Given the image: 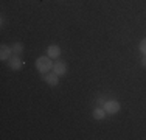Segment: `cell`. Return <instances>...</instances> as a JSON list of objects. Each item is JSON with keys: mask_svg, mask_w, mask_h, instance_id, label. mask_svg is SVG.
I'll list each match as a JSON object with an SVG mask.
<instances>
[{"mask_svg": "<svg viewBox=\"0 0 146 140\" xmlns=\"http://www.w3.org/2000/svg\"><path fill=\"white\" fill-rule=\"evenodd\" d=\"M11 48H13V51H14L16 55H20V53H22V51H23V45L20 44V42H16V44L13 45Z\"/></svg>", "mask_w": 146, "mask_h": 140, "instance_id": "obj_9", "label": "cell"}, {"mask_svg": "<svg viewBox=\"0 0 146 140\" xmlns=\"http://www.w3.org/2000/svg\"><path fill=\"white\" fill-rule=\"evenodd\" d=\"M8 61H9V67H11L13 70H20L22 65H23V62L20 61L19 56H13V58H9Z\"/></svg>", "mask_w": 146, "mask_h": 140, "instance_id": "obj_6", "label": "cell"}, {"mask_svg": "<svg viewBox=\"0 0 146 140\" xmlns=\"http://www.w3.org/2000/svg\"><path fill=\"white\" fill-rule=\"evenodd\" d=\"M120 107H121V104L118 103V101H115V100H109V101H106V103H104L103 109L106 111V114L113 115V114H117V112L120 111Z\"/></svg>", "mask_w": 146, "mask_h": 140, "instance_id": "obj_2", "label": "cell"}, {"mask_svg": "<svg viewBox=\"0 0 146 140\" xmlns=\"http://www.w3.org/2000/svg\"><path fill=\"white\" fill-rule=\"evenodd\" d=\"M53 72L56 73L58 76H64L65 72H67V65H65L64 61H58L53 64Z\"/></svg>", "mask_w": 146, "mask_h": 140, "instance_id": "obj_4", "label": "cell"}, {"mask_svg": "<svg viewBox=\"0 0 146 140\" xmlns=\"http://www.w3.org/2000/svg\"><path fill=\"white\" fill-rule=\"evenodd\" d=\"M42 79H44L47 84H50L51 87L58 86V83H59V76L56 75V73H44V75H42Z\"/></svg>", "mask_w": 146, "mask_h": 140, "instance_id": "obj_3", "label": "cell"}, {"mask_svg": "<svg viewBox=\"0 0 146 140\" xmlns=\"http://www.w3.org/2000/svg\"><path fill=\"white\" fill-rule=\"evenodd\" d=\"M47 56H50L51 59H56L61 56V48L58 45H48L47 47Z\"/></svg>", "mask_w": 146, "mask_h": 140, "instance_id": "obj_5", "label": "cell"}, {"mask_svg": "<svg viewBox=\"0 0 146 140\" xmlns=\"http://www.w3.org/2000/svg\"><path fill=\"white\" fill-rule=\"evenodd\" d=\"M53 64L54 62H51L50 56H40V58L36 59V69L40 73H48V70L53 69Z\"/></svg>", "mask_w": 146, "mask_h": 140, "instance_id": "obj_1", "label": "cell"}, {"mask_svg": "<svg viewBox=\"0 0 146 140\" xmlns=\"http://www.w3.org/2000/svg\"><path fill=\"white\" fill-rule=\"evenodd\" d=\"M104 117H106V111L104 109H100V107L93 109V118H95V120H103Z\"/></svg>", "mask_w": 146, "mask_h": 140, "instance_id": "obj_8", "label": "cell"}, {"mask_svg": "<svg viewBox=\"0 0 146 140\" xmlns=\"http://www.w3.org/2000/svg\"><path fill=\"white\" fill-rule=\"evenodd\" d=\"M141 65L146 67V56H143V59H141Z\"/></svg>", "mask_w": 146, "mask_h": 140, "instance_id": "obj_11", "label": "cell"}, {"mask_svg": "<svg viewBox=\"0 0 146 140\" xmlns=\"http://www.w3.org/2000/svg\"><path fill=\"white\" fill-rule=\"evenodd\" d=\"M138 50H140V53L143 55V56H146V39L140 41V45H138Z\"/></svg>", "mask_w": 146, "mask_h": 140, "instance_id": "obj_10", "label": "cell"}, {"mask_svg": "<svg viewBox=\"0 0 146 140\" xmlns=\"http://www.w3.org/2000/svg\"><path fill=\"white\" fill-rule=\"evenodd\" d=\"M11 53H13V48H9L8 45H2V47H0V59H2V61L9 59Z\"/></svg>", "mask_w": 146, "mask_h": 140, "instance_id": "obj_7", "label": "cell"}]
</instances>
